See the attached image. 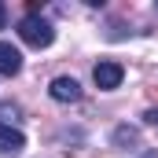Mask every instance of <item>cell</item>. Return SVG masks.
I'll use <instances>...</instances> for the list:
<instances>
[{"label":"cell","instance_id":"cell-10","mask_svg":"<svg viewBox=\"0 0 158 158\" xmlns=\"http://www.w3.org/2000/svg\"><path fill=\"white\" fill-rule=\"evenodd\" d=\"M155 7H158V4H155Z\"/></svg>","mask_w":158,"mask_h":158},{"label":"cell","instance_id":"cell-7","mask_svg":"<svg viewBox=\"0 0 158 158\" xmlns=\"http://www.w3.org/2000/svg\"><path fill=\"white\" fill-rule=\"evenodd\" d=\"M125 140H129V143H132V140H136V132H132V129H125V125H121L118 132H114V143H125Z\"/></svg>","mask_w":158,"mask_h":158},{"label":"cell","instance_id":"cell-6","mask_svg":"<svg viewBox=\"0 0 158 158\" xmlns=\"http://www.w3.org/2000/svg\"><path fill=\"white\" fill-rule=\"evenodd\" d=\"M15 114H19V107H15V103H4V107H0V121H4V125H11V121H19Z\"/></svg>","mask_w":158,"mask_h":158},{"label":"cell","instance_id":"cell-8","mask_svg":"<svg viewBox=\"0 0 158 158\" xmlns=\"http://www.w3.org/2000/svg\"><path fill=\"white\" fill-rule=\"evenodd\" d=\"M143 121H147V125H158V110H147V114H143Z\"/></svg>","mask_w":158,"mask_h":158},{"label":"cell","instance_id":"cell-3","mask_svg":"<svg viewBox=\"0 0 158 158\" xmlns=\"http://www.w3.org/2000/svg\"><path fill=\"white\" fill-rule=\"evenodd\" d=\"M48 96H52L55 103H77L81 99V85L74 77H55L48 85Z\"/></svg>","mask_w":158,"mask_h":158},{"label":"cell","instance_id":"cell-1","mask_svg":"<svg viewBox=\"0 0 158 158\" xmlns=\"http://www.w3.org/2000/svg\"><path fill=\"white\" fill-rule=\"evenodd\" d=\"M19 37L26 40L30 48H48V44L55 40V30H52L48 19H40L37 11H30V15L19 22Z\"/></svg>","mask_w":158,"mask_h":158},{"label":"cell","instance_id":"cell-9","mask_svg":"<svg viewBox=\"0 0 158 158\" xmlns=\"http://www.w3.org/2000/svg\"><path fill=\"white\" fill-rule=\"evenodd\" d=\"M4 26H7V7L0 4V30H4Z\"/></svg>","mask_w":158,"mask_h":158},{"label":"cell","instance_id":"cell-5","mask_svg":"<svg viewBox=\"0 0 158 158\" xmlns=\"http://www.w3.org/2000/svg\"><path fill=\"white\" fill-rule=\"evenodd\" d=\"M22 147H26V136L19 129H11V125L0 121V155H19Z\"/></svg>","mask_w":158,"mask_h":158},{"label":"cell","instance_id":"cell-4","mask_svg":"<svg viewBox=\"0 0 158 158\" xmlns=\"http://www.w3.org/2000/svg\"><path fill=\"white\" fill-rule=\"evenodd\" d=\"M22 70V52L11 40H0V77H15Z\"/></svg>","mask_w":158,"mask_h":158},{"label":"cell","instance_id":"cell-2","mask_svg":"<svg viewBox=\"0 0 158 158\" xmlns=\"http://www.w3.org/2000/svg\"><path fill=\"white\" fill-rule=\"evenodd\" d=\"M125 77V66L114 63V59H103V63H96V70H92V81H96V88H103V92H114Z\"/></svg>","mask_w":158,"mask_h":158}]
</instances>
